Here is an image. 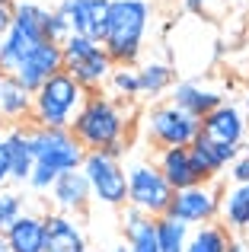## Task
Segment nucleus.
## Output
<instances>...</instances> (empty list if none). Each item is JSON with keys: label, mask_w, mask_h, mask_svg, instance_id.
<instances>
[{"label": "nucleus", "mask_w": 249, "mask_h": 252, "mask_svg": "<svg viewBox=\"0 0 249 252\" xmlns=\"http://www.w3.org/2000/svg\"><path fill=\"white\" fill-rule=\"evenodd\" d=\"M128 128H131V115L122 102H115L112 96L90 93L80 115L70 125V134L80 141L83 150H106L112 157H122Z\"/></svg>", "instance_id": "nucleus-1"}, {"label": "nucleus", "mask_w": 249, "mask_h": 252, "mask_svg": "<svg viewBox=\"0 0 249 252\" xmlns=\"http://www.w3.org/2000/svg\"><path fill=\"white\" fill-rule=\"evenodd\" d=\"M29 137H32V154H35V166H32V176H29V189L48 191L61 172H70V169L83 166L87 150L80 147V141H77L70 131L35 128V125H29Z\"/></svg>", "instance_id": "nucleus-2"}, {"label": "nucleus", "mask_w": 249, "mask_h": 252, "mask_svg": "<svg viewBox=\"0 0 249 252\" xmlns=\"http://www.w3.org/2000/svg\"><path fill=\"white\" fill-rule=\"evenodd\" d=\"M150 16H154V10L147 0H109L102 48L109 51L115 64H134L141 58Z\"/></svg>", "instance_id": "nucleus-3"}, {"label": "nucleus", "mask_w": 249, "mask_h": 252, "mask_svg": "<svg viewBox=\"0 0 249 252\" xmlns=\"http://www.w3.org/2000/svg\"><path fill=\"white\" fill-rule=\"evenodd\" d=\"M87 96L90 93L83 90L67 70H61V74H55L48 83H42L35 93H32V118H29V125H35V128L70 131V125H74L77 115H80Z\"/></svg>", "instance_id": "nucleus-4"}, {"label": "nucleus", "mask_w": 249, "mask_h": 252, "mask_svg": "<svg viewBox=\"0 0 249 252\" xmlns=\"http://www.w3.org/2000/svg\"><path fill=\"white\" fill-rule=\"evenodd\" d=\"M45 19H48V10H45V6L32 3V0L16 3L10 32L0 38V70H3V74H13V70L19 67V61H23L35 45L48 42Z\"/></svg>", "instance_id": "nucleus-5"}, {"label": "nucleus", "mask_w": 249, "mask_h": 252, "mask_svg": "<svg viewBox=\"0 0 249 252\" xmlns=\"http://www.w3.org/2000/svg\"><path fill=\"white\" fill-rule=\"evenodd\" d=\"M61 51H64V70H67L87 93H96V90H102V86H109L115 61L109 58V51L102 48V42H93V38H83V35H74V32H70V35L64 38Z\"/></svg>", "instance_id": "nucleus-6"}, {"label": "nucleus", "mask_w": 249, "mask_h": 252, "mask_svg": "<svg viewBox=\"0 0 249 252\" xmlns=\"http://www.w3.org/2000/svg\"><path fill=\"white\" fill-rule=\"evenodd\" d=\"M80 169L90 182L93 201L106 204V208H124L128 204V169H124L122 157H112L106 150H87Z\"/></svg>", "instance_id": "nucleus-7"}, {"label": "nucleus", "mask_w": 249, "mask_h": 252, "mask_svg": "<svg viewBox=\"0 0 249 252\" xmlns=\"http://www.w3.org/2000/svg\"><path fill=\"white\" fill-rule=\"evenodd\" d=\"M201 122L188 112H182L179 105L163 102L144 112V137L154 144L156 150L163 147H192V141L198 137Z\"/></svg>", "instance_id": "nucleus-8"}, {"label": "nucleus", "mask_w": 249, "mask_h": 252, "mask_svg": "<svg viewBox=\"0 0 249 252\" xmlns=\"http://www.w3.org/2000/svg\"><path fill=\"white\" fill-rule=\"evenodd\" d=\"M173 195L176 191L169 189V182L156 169V163L137 160L128 166V208L141 211L147 217H163L169 211Z\"/></svg>", "instance_id": "nucleus-9"}, {"label": "nucleus", "mask_w": 249, "mask_h": 252, "mask_svg": "<svg viewBox=\"0 0 249 252\" xmlns=\"http://www.w3.org/2000/svg\"><path fill=\"white\" fill-rule=\"evenodd\" d=\"M220 189L218 182H198V185H188V189L176 191L173 201H169L166 214L173 220L186 223V227H201V223H214L220 217Z\"/></svg>", "instance_id": "nucleus-10"}, {"label": "nucleus", "mask_w": 249, "mask_h": 252, "mask_svg": "<svg viewBox=\"0 0 249 252\" xmlns=\"http://www.w3.org/2000/svg\"><path fill=\"white\" fill-rule=\"evenodd\" d=\"M246 131H249L246 112L237 109V105H230V102H224V105H218L211 115L201 118L198 137H205V141H211V144H220V147H243Z\"/></svg>", "instance_id": "nucleus-11"}, {"label": "nucleus", "mask_w": 249, "mask_h": 252, "mask_svg": "<svg viewBox=\"0 0 249 252\" xmlns=\"http://www.w3.org/2000/svg\"><path fill=\"white\" fill-rule=\"evenodd\" d=\"M64 70V51L58 42H42L29 51V55L19 61V67L13 70L10 77H16L19 83L26 86L29 93H35L42 83H48L55 74Z\"/></svg>", "instance_id": "nucleus-12"}, {"label": "nucleus", "mask_w": 249, "mask_h": 252, "mask_svg": "<svg viewBox=\"0 0 249 252\" xmlns=\"http://www.w3.org/2000/svg\"><path fill=\"white\" fill-rule=\"evenodd\" d=\"M51 195V204L58 208V214H83L93 201V191H90V182L83 176V169H70V172H61L55 179V185L48 189Z\"/></svg>", "instance_id": "nucleus-13"}, {"label": "nucleus", "mask_w": 249, "mask_h": 252, "mask_svg": "<svg viewBox=\"0 0 249 252\" xmlns=\"http://www.w3.org/2000/svg\"><path fill=\"white\" fill-rule=\"evenodd\" d=\"M64 13L70 19V32L83 38L102 42L109 19V0H61Z\"/></svg>", "instance_id": "nucleus-14"}, {"label": "nucleus", "mask_w": 249, "mask_h": 252, "mask_svg": "<svg viewBox=\"0 0 249 252\" xmlns=\"http://www.w3.org/2000/svg\"><path fill=\"white\" fill-rule=\"evenodd\" d=\"M45 252H90L80 220L70 214H45Z\"/></svg>", "instance_id": "nucleus-15"}, {"label": "nucleus", "mask_w": 249, "mask_h": 252, "mask_svg": "<svg viewBox=\"0 0 249 252\" xmlns=\"http://www.w3.org/2000/svg\"><path fill=\"white\" fill-rule=\"evenodd\" d=\"M156 169L163 172V179L169 182L173 191H182V189H188V185L205 182L188 147H163V150H156Z\"/></svg>", "instance_id": "nucleus-16"}, {"label": "nucleus", "mask_w": 249, "mask_h": 252, "mask_svg": "<svg viewBox=\"0 0 249 252\" xmlns=\"http://www.w3.org/2000/svg\"><path fill=\"white\" fill-rule=\"evenodd\" d=\"M173 105H179L182 112H188L201 122L218 105H224V93L201 80H182V83H173Z\"/></svg>", "instance_id": "nucleus-17"}, {"label": "nucleus", "mask_w": 249, "mask_h": 252, "mask_svg": "<svg viewBox=\"0 0 249 252\" xmlns=\"http://www.w3.org/2000/svg\"><path fill=\"white\" fill-rule=\"evenodd\" d=\"M6 141V154H10V182H19V185H29V176H32V166H35V154H32V137H29V128L23 125H10L3 134Z\"/></svg>", "instance_id": "nucleus-18"}, {"label": "nucleus", "mask_w": 249, "mask_h": 252, "mask_svg": "<svg viewBox=\"0 0 249 252\" xmlns=\"http://www.w3.org/2000/svg\"><path fill=\"white\" fill-rule=\"evenodd\" d=\"M188 150H192V160H195V166H198L201 179H205V182H214V179L240 157L243 147H220V144H211V141H205V137H195Z\"/></svg>", "instance_id": "nucleus-19"}, {"label": "nucleus", "mask_w": 249, "mask_h": 252, "mask_svg": "<svg viewBox=\"0 0 249 252\" xmlns=\"http://www.w3.org/2000/svg\"><path fill=\"white\" fill-rule=\"evenodd\" d=\"M32 118V93L26 90L16 77H0V122L19 125Z\"/></svg>", "instance_id": "nucleus-20"}, {"label": "nucleus", "mask_w": 249, "mask_h": 252, "mask_svg": "<svg viewBox=\"0 0 249 252\" xmlns=\"http://www.w3.org/2000/svg\"><path fill=\"white\" fill-rule=\"evenodd\" d=\"M13 252H45V214L26 211L10 230H6Z\"/></svg>", "instance_id": "nucleus-21"}, {"label": "nucleus", "mask_w": 249, "mask_h": 252, "mask_svg": "<svg viewBox=\"0 0 249 252\" xmlns=\"http://www.w3.org/2000/svg\"><path fill=\"white\" fill-rule=\"evenodd\" d=\"M124 243L131 252H160L156 240V217H147L141 211H124Z\"/></svg>", "instance_id": "nucleus-22"}, {"label": "nucleus", "mask_w": 249, "mask_h": 252, "mask_svg": "<svg viewBox=\"0 0 249 252\" xmlns=\"http://www.w3.org/2000/svg\"><path fill=\"white\" fill-rule=\"evenodd\" d=\"M220 223L230 233H249V185H230L220 195Z\"/></svg>", "instance_id": "nucleus-23"}, {"label": "nucleus", "mask_w": 249, "mask_h": 252, "mask_svg": "<svg viewBox=\"0 0 249 252\" xmlns=\"http://www.w3.org/2000/svg\"><path fill=\"white\" fill-rule=\"evenodd\" d=\"M233 243L230 230L224 223H201V227H192L188 233V249L186 252H227Z\"/></svg>", "instance_id": "nucleus-24"}, {"label": "nucleus", "mask_w": 249, "mask_h": 252, "mask_svg": "<svg viewBox=\"0 0 249 252\" xmlns=\"http://www.w3.org/2000/svg\"><path fill=\"white\" fill-rule=\"evenodd\" d=\"M137 77H141V96L147 99H156L163 96L166 90H173V80H176V70L163 61H147L137 67Z\"/></svg>", "instance_id": "nucleus-25"}, {"label": "nucleus", "mask_w": 249, "mask_h": 252, "mask_svg": "<svg viewBox=\"0 0 249 252\" xmlns=\"http://www.w3.org/2000/svg\"><path fill=\"white\" fill-rule=\"evenodd\" d=\"M188 233H192V227L173 220L169 214L156 217V240H160V252H186L188 249Z\"/></svg>", "instance_id": "nucleus-26"}, {"label": "nucleus", "mask_w": 249, "mask_h": 252, "mask_svg": "<svg viewBox=\"0 0 249 252\" xmlns=\"http://www.w3.org/2000/svg\"><path fill=\"white\" fill-rule=\"evenodd\" d=\"M109 86H112L115 96L122 99H137L141 96V77H137L134 64H115L112 77H109Z\"/></svg>", "instance_id": "nucleus-27"}, {"label": "nucleus", "mask_w": 249, "mask_h": 252, "mask_svg": "<svg viewBox=\"0 0 249 252\" xmlns=\"http://www.w3.org/2000/svg\"><path fill=\"white\" fill-rule=\"evenodd\" d=\"M23 214H26V198L19 191L0 189V233H6Z\"/></svg>", "instance_id": "nucleus-28"}, {"label": "nucleus", "mask_w": 249, "mask_h": 252, "mask_svg": "<svg viewBox=\"0 0 249 252\" xmlns=\"http://www.w3.org/2000/svg\"><path fill=\"white\" fill-rule=\"evenodd\" d=\"M45 32H48V42H58V45H64V38L70 35V19H67V13H64L61 3H58L55 10H48Z\"/></svg>", "instance_id": "nucleus-29"}, {"label": "nucleus", "mask_w": 249, "mask_h": 252, "mask_svg": "<svg viewBox=\"0 0 249 252\" xmlns=\"http://www.w3.org/2000/svg\"><path fill=\"white\" fill-rule=\"evenodd\" d=\"M227 176L233 185H249V150H240V157L227 166Z\"/></svg>", "instance_id": "nucleus-30"}, {"label": "nucleus", "mask_w": 249, "mask_h": 252, "mask_svg": "<svg viewBox=\"0 0 249 252\" xmlns=\"http://www.w3.org/2000/svg\"><path fill=\"white\" fill-rule=\"evenodd\" d=\"M13 13H16V3H13V0H0V38L10 32V26H13Z\"/></svg>", "instance_id": "nucleus-31"}, {"label": "nucleus", "mask_w": 249, "mask_h": 252, "mask_svg": "<svg viewBox=\"0 0 249 252\" xmlns=\"http://www.w3.org/2000/svg\"><path fill=\"white\" fill-rule=\"evenodd\" d=\"M10 182V154H6V141L0 137V185Z\"/></svg>", "instance_id": "nucleus-32"}, {"label": "nucleus", "mask_w": 249, "mask_h": 252, "mask_svg": "<svg viewBox=\"0 0 249 252\" xmlns=\"http://www.w3.org/2000/svg\"><path fill=\"white\" fill-rule=\"evenodd\" d=\"M182 10L192 13V16H201L208 10V0H182Z\"/></svg>", "instance_id": "nucleus-33"}, {"label": "nucleus", "mask_w": 249, "mask_h": 252, "mask_svg": "<svg viewBox=\"0 0 249 252\" xmlns=\"http://www.w3.org/2000/svg\"><path fill=\"white\" fill-rule=\"evenodd\" d=\"M227 252H249V243H243V240H233Z\"/></svg>", "instance_id": "nucleus-34"}, {"label": "nucleus", "mask_w": 249, "mask_h": 252, "mask_svg": "<svg viewBox=\"0 0 249 252\" xmlns=\"http://www.w3.org/2000/svg\"><path fill=\"white\" fill-rule=\"evenodd\" d=\"M0 252H13V246H10V240H6V233H0Z\"/></svg>", "instance_id": "nucleus-35"}, {"label": "nucleus", "mask_w": 249, "mask_h": 252, "mask_svg": "<svg viewBox=\"0 0 249 252\" xmlns=\"http://www.w3.org/2000/svg\"><path fill=\"white\" fill-rule=\"evenodd\" d=\"M109 252H131V249H128V243H115V246L109 249Z\"/></svg>", "instance_id": "nucleus-36"}, {"label": "nucleus", "mask_w": 249, "mask_h": 252, "mask_svg": "<svg viewBox=\"0 0 249 252\" xmlns=\"http://www.w3.org/2000/svg\"><path fill=\"white\" fill-rule=\"evenodd\" d=\"M243 112H246V122H249V93H246V109Z\"/></svg>", "instance_id": "nucleus-37"}, {"label": "nucleus", "mask_w": 249, "mask_h": 252, "mask_svg": "<svg viewBox=\"0 0 249 252\" xmlns=\"http://www.w3.org/2000/svg\"><path fill=\"white\" fill-rule=\"evenodd\" d=\"M0 77H3V70H0Z\"/></svg>", "instance_id": "nucleus-38"}, {"label": "nucleus", "mask_w": 249, "mask_h": 252, "mask_svg": "<svg viewBox=\"0 0 249 252\" xmlns=\"http://www.w3.org/2000/svg\"><path fill=\"white\" fill-rule=\"evenodd\" d=\"M0 125H3V122H0Z\"/></svg>", "instance_id": "nucleus-39"}]
</instances>
